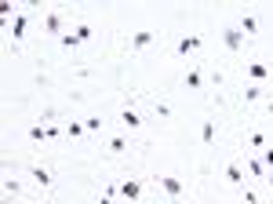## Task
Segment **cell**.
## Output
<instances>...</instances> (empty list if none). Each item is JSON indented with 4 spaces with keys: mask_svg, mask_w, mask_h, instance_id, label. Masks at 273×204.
Listing matches in <instances>:
<instances>
[{
    "mask_svg": "<svg viewBox=\"0 0 273 204\" xmlns=\"http://www.w3.org/2000/svg\"><path fill=\"white\" fill-rule=\"evenodd\" d=\"M262 95H266V88H262V84H248V88H244V99H248V102H259Z\"/></svg>",
    "mask_w": 273,
    "mask_h": 204,
    "instance_id": "16",
    "label": "cell"
},
{
    "mask_svg": "<svg viewBox=\"0 0 273 204\" xmlns=\"http://www.w3.org/2000/svg\"><path fill=\"white\" fill-rule=\"evenodd\" d=\"M120 120H124V124H128V128H142V117H139V113H135V109H131V106H124V113H120Z\"/></svg>",
    "mask_w": 273,
    "mask_h": 204,
    "instance_id": "13",
    "label": "cell"
},
{
    "mask_svg": "<svg viewBox=\"0 0 273 204\" xmlns=\"http://www.w3.org/2000/svg\"><path fill=\"white\" fill-rule=\"evenodd\" d=\"M248 146H255V150H259V146H266V139H262L259 131H255V135H248Z\"/></svg>",
    "mask_w": 273,
    "mask_h": 204,
    "instance_id": "24",
    "label": "cell"
},
{
    "mask_svg": "<svg viewBox=\"0 0 273 204\" xmlns=\"http://www.w3.org/2000/svg\"><path fill=\"white\" fill-rule=\"evenodd\" d=\"M186 88H190V91H201V88H204L201 70H190V73H186Z\"/></svg>",
    "mask_w": 273,
    "mask_h": 204,
    "instance_id": "14",
    "label": "cell"
},
{
    "mask_svg": "<svg viewBox=\"0 0 273 204\" xmlns=\"http://www.w3.org/2000/svg\"><path fill=\"white\" fill-rule=\"evenodd\" d=\"M222 175H226V182H230V186H244V171H240V164H237V161L226 164Z\"/></svg>",
    "mask_w": 273,
    "mask_h": 204,
    "instance_id": "8",
    "label": "cell"
},
{
    "mask_svg": "<svg viewBox=\"0 0 273 204\" xmlns=\"http://www.w3.org/2000/svg\"><path fill=\"white\" fill-rule=\"evenodd\" d=\"M22 29H26V15L19 11V15L11 19V40H22Z\"/></svg>",
    "mask_w": 273,
    "mask_h": 204,
    "instance_id": "11",
    "label": "cell"
},
{
    "mask_svg": "<svg viewBox=\"0 0 273 204\" xmlns=\"http://www.w3.org/2000/svg\"><path fill=\"white\" fill-rule=\"evenodd\" d=\"M248 171H251L255 179H266V164L262 161H248Z\"/></svg>",
    "mask_w": 273,
    "mask_h": 204,
    "instance_id": "19",
    "label": "cell"
},
{
    "mask_svg": "<svg viewBox=\"0 0 273 204\" xmlns=\"http://www.w3.org/2000/svg\"><path fill=\"white\" fill-rule=\"evenodd\" d=\"M157 182H160V190L168 193L171 200L182 197V190H186V186H182V179H175V175H157Z\"/></svg>",
    "mask_w": 273,
    "mask_h": 204,
    "instance_id": "3",
    "label": "cell"
},
{
    "mask_svg": "<svg viewBox=\"0 0 273 204\" xmlns=\"http://www.w3.org/2000/svg\"><path fill=\"white\" fill-rule=\"evenodd\" d=\"M73 33H77V37H80V44H84V40H91V26H87V22H80L77 29H73Z\"/></svg>",
    "mask_w": 273,
    "mask_h": 204,
    "instance_id": "22",
    "label": "cell"
},
{
    "mask_svg": "<svg viewBox=\"0 0 273 204\" xmlns=\"http://www.w3.org/2000/svg\"><path fill=\"white\" fill-rule=\"evenodd\" d=\"M58 44H62V48H77V44H80V37H77V33H69V29H66V33L58 37Z\"/></svg>",
    "mask_w": 273,
    "mask_h": 204,
    "instance_id": "18",
    "label": "cell"
},
{
    "mask_svg": "<svg viewBox=\"0 0 273 204\" xmlns=\"http://www.w3.org/2000/svg\"><path fill=\"white\" fill-rule=\"evenodd\" d=\"M201 48H204V37H201V33H190V37H182V40L175 44L178 55H193V51H201Z\"/></svg>",
    "mask_w": 273,
    "mask_h": 204,
    "instance_id": "2",
    "label": "cell"
},
{
    "mask_svg": "<svg viewBox=\"0 0 273 204\" xmlns=\"http://www.w3.org/2000/svg\"><path fill=\"white\" fill-rule=\"evenodd\" d=\"M19 190H22V182H19V179H11V175H8V179H4V193L11 197V193H19Z\"/></svg>",
    "mask_w": 273,
    "mask_h": 204,
    "instance_id": "20",
    "label": "cell"
},
{
    "mask_svg": "<svg viewBox=\"0 0 273 204\" xmlns=\"http://www.w3.org/2000/svg\"><path fill=\"white\" fill-rule=\"evenodd\" d=\"M222 44H226L233 55L244 48V33H240V26H226V29H222Z\"/></svg>",
    "mask_w": 273,
    "mask_h": 204,
    "instance_id": "1",
    "label": "cell"
},
{
    "mask_svg": "<svg viewBox=\"0 0 273 204\" xmlns=\"http://www.w3.org/2000/svg\"><path fill=\"white\" fill-rule=\"evenodd\" d=\"M124 150H128V143H124L120 135H113V139H110V153H124Z\"/></svg>",
    "mask_w": 273,
    "mask_h": 204,
    "instance_id": "21",
    "label": "cell"
},
{
    "mask_svg": "<svg viewBox=\"0 0 273 204\" xmlns=\"http://www.w3.org/2000/svg\"><path fill=\"white\" fill-rule=\"evenodd\" d=\"M153 40H157L153 29H139V33H131V48H135V51H142V48H149Z\"/></svg>",
    "mask_w": 273,
    "mask_h": 204,
    "instance_id": "5",
    "label": "cell"
},
{
    "mask_svg": "<svg viewBox=\"0 0 273 204\" xmlns=\"http://www.w3.org/2000/svg\"><path fill=\"white\" fill-rule=\"evenodd\" d=\"M240 33L255 37V33H259V19H255V15H240Z\"/></svg>",
    "mask_w": 273,
    "mask_h": 204,
    "instance_id": "9",
    "label": "cell"
},
{
    "mask_svg": "<svg viewBox=\"0 0 273 204\" xmlns=\"http://www.w3.org/2000/svg\"><path fill=\"white\" fill-rule=\"evenodd\" d=\"M29 139H33V143H44V139H51L48 124H29Z\"/></svg>",
    "mask_w": 273,
    "mask_h": 204,
    "instance_id": "10",
    "label": "cell"
},
{
    "mask_svg": "<svg viewBox=\"0 0 273 204\" xmlns=\"http://www.w3.org/2000/svg\"><path fill=\"white\" fill-rule=\"evenodd\" d=\"M266 182H269V186H273V168H269V171H266Z\"/></svg>",
    "mask_w": 273,
    "mask_h": 204,
    "instance_id": "27",
    "label": "cell"
},
{
    "mask_svg": "<svg viewBox=\"0 0 273 204\" xmlns=\"http://www.w3.org/2000/svg\"><path fill=\"white\" fill-rule=\"evenodd\" d=\"M29 175H33V182L40 186V190H51V186H55V175H51L48 168H40V164H37L33 171H29Z\"/></svg>",
    "mask_w": 273,
    "mask_h": 204,
    "instance_id": "6",
    "label": "cell"
},
{
    "mask_svg": "<svg viewBox=\"0 0 273 204\" xmlns=\"http://www.w3.org/2000/svg\"><path fill=\"white\" fill-rule=\"evenodd\" d=\"M262 164H266V171L273 168V150H266V153H262Z\"/></svg>",
    "mask_w": 273,
    "mask_h": 204,
    "instance_id": "26",
    "label": "cell"
},
{
    "mask_svg": "<svg viewBox=\"0 0 273 204\" xmlns=\"http://www.w3.org/2000/svg\"><path fill=\"white\" fill-rule=\"evenodd\" d=\"M240 197H244V204H259V197H255L251 190H240Z\"/></svg>",
    "mask_w": 273,
    "mask_h": 204,
    "instance_id": "25",
    "label": "cell"
},
{
    "mask_svg": "<svg viewBox=\"0 0 273 204\" xmlns=\"http://www.w3.org/2000/svg\"><path fill=\"white\" fill-rule=\"evenodd\" d=\"M201 143H204V146L215 143V120H204V128H201Z\"/></svg>",
    "mask_w": 273,
    "mask_h": 204,
    "instance_id": "15",
    "label": "cell"
},
{
    "mask_svg": "<svg viewBox=\"0 0 273 204\" xmlns=\"http://www.w3.org/2000/svg\"><path fill=\"white\" fill-rule=\"evenodd\" d=\"M66 131H69V139H80V135H87L84 120H69V124H66Z\"/></svg>",
    "mask_w": 273,
    "mask_h": 204,
    "instance_id": "17",
    "label": "cell"
},
{
    "mask_svg": "<svg viewBox=\"0 0 273 204\" xmlns=\"http://www.w3.org/2000/svg\"><path fill=\"white\" fill-rule=\"evenodd\" d=\"M120 197L139 200V197H142V186H139V179H124V182H120Z\"/></svg>",
    "mask_w": 273,
    "mask_h": 204,
    "instance_id": "7",
    "label": "cell"
},
{
    "mask_svg": "<svg viewBox=\"0 0 273 204\" xmlns=\"http://www.w3.org/2000/svg\"><path fill=\"white\" fill-rule=\"evenodd\" d=\"M248 73H251V81H266L269 66H262V62H248Z\"/></svg>",
    "mask_w": 273,
    "mask_h": 204,
    "instance_id": "12",
    "label": "cell"
},
{
    "mask_svg": "<svg viewBox=\"0 0 273 204\" xmlns=\"http://www.w3.org/2000/svg\"><path fill=\"white\" fill-rule=\"evenodd\" d=\"M84 128L87 131H99L102 128V117H84Z\"/></svg>",
    "mask_w": 273,
    "mask_h": 204,
    "instance_id": "23",
    "label": "cell"
},
{
    "mask_svg": "<svg viewBox=\"0 0 273 204\" xmlns=\"http://www.w3.org/2000/svg\"><path fill=\"white\" fill-rule=\"evenodd\" d=\"M44 33L48 37H62V11H48V19H44Z\"/></svg>",
    "mask_w": 273,
    "mask_h": 204,
    "instance_id": "4",
    "label": "cell"
}]
</instances>
